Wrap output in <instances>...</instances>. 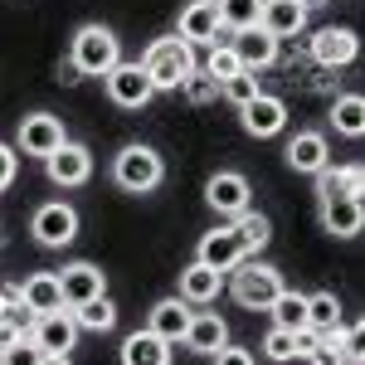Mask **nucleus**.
Wrapping results in <instances>:
<instances>
[{
    "label": "nucleus",
    "instance_id": "27",
    "mask_svg": "<svg viewBox=\"0 0 365 365\" xmlns=\"http://www.w3.org/2000/svg\"><path fill=\"white\" fill-rule=\"evenodd\" d=\"M331 127H336L341 137H361V132H365V103H361V93H341L336 103H331Z\"/></svg>",
    "mask_w": 365,
    "mask_h": 365
},
{
    "label": "nucleus",
    "instance_id": "37",
    "mask_svg": "<svg viewBox=\"0 0 365 365\" xmlns=\"http://www.w3.org/2000/svg\"><path fill=\"white\" fill-rule=\"evenodd\" d=\"M215 365H253V351H239V346H220L215 356H210Z\"/></svg>",
    "mask_w": 365,
    "mask_h": 365
},
{
    "label": "nucleus",
    "instance_id": "20",
    "mask_svg": "<svg viewBox=\"0 0 365 365\" xmlns=\"http://www.w3.org/2000/svg\"><path fill=\"white\" fill-rule=\"evenodd\" d=\"M220 287H225V273L205 268V263L195 258V263L180 273V302H190V307H205V302H215V297H220Z\"/></svg>",
    "mask_w": 365,
    "mask_h": 365
},
{
    "label": "nucleus",
    "instance_id": "30",
    "mask_svg": "<svg viewBox=\"0 0 365 365\" xmlns=\"http://www.w3.org/2000/svg\"><path fill=\"white\" fill-rule=\"evenodd\" d=\"M234 234L244 239V249H263V244L273 239V225H268V215L244 210V215H234Z\"/></svg>",
    "mask_w": 365,
    "mask_h": 365
},
{
    "label": "nucleus",
    "instance_id": "24",
    "mask_svg": "<svg viewBox=\"0 0 365 365\" xmlns=\"http://www.w3.org/2000/svg\"><path fill=\"white\" fill-rule=\"evenodd\" d=\"M20 302H25L34 317H44V312H58L63 307V292H58V278L54 273H34V278L20 287Z\"/></svg>",
    "mask_w": 365,
    "mask_h": 365
},
{
    "label": "nucleus",
    "instance_id": "31",
    "mask_svg": "<svg viewBox=\"0 0 365 365\" xmlns=\"http://www.w3.org/2000/svg\"><path fill=\"white\" fill-rule=\"evenodd\" d=\"M220 25L225 29H253L258 25V0H220Z\"/></svg>",
    "mask_w": 365,
    "mask_h": 365
},
{
    "label": "nucleus",
    "instance_id": "16",
    "mask_svg": "<svg viewBox=\"0 0 365 365\" xmlns=\"http://www.w3.org/2000/svg\"><path fill=\"white\" fill-rule=\"evenodd\" d=\"M356 54H361V39H356V29H346V25H327L312 39V58L322 68H341V63H351Z\"/></svg>",
    "mask_w": 365,
    "mask_h": 365
},
{
    "label": "nucleus",
    "instance_id": "42",
    "mask_svg": "<svg viewBox=\"0 0 365 365\" xmlns=\"http://www.w3.org/2000/svg\"><path fill=\"white\" fill-rule=\"evenodd\" d=\"M351 365H361V361H351Z\"/></svg>",
    "mask_w": 365,
    "mask_h": 365
},
{
    "label": "nucleus",
    "instance_id": "8",
    "mask_svg": "<svg viewBox=\"0 0 365 365\" xmlns=\"http://www.w3.org/2000/svg\"><path fill=\"white\" fill-rule=\"evenodd\" d=\"M205 268H215V273H229L234 263H244L249 258V249H244V239L234 234V225L225 229H210L205 239H200V253H195Z\"/></svg>",
    "mask_w": 365,
    "mask_h": 365
},
{
    "label": "nucleus",
    "instance_id": "10",
    "mask_svg": "<svg viewBox=\"0 0 365 365\" xmlns=\"http://www.w3.org/2000/svg\"><path fill=\"white\" fill-rule=\"evenodd\" d=\"M239 117H244V132L249 137H278L282 127H287V103L273 98V93H258V98H249L239 108Z\"/></svg>",
    "mask_w": 365,
    "mask_h": 365
},
{
    "label": "nucleus",
    "instance_id": "6",
    "mask_svg": "<svg viewBox=\"0 0 365 365\" xmlns=\"http://www.w3.org/2000/svg\"><path fill=\"white\" fill-rule=\"evenodd\" d=\"M103 83H108V98H113L117 108H146L151 93H156L151 78H146V68L141 63H122V58L103 73Z\"/></svg>",
    "mask_w": 365,
    "mask_h": 365
},
{
    "label": "nucleus",
    "instance_id": "1",
    "mask_svg": "<svg viewBox=\"0 0 365 365\" xmlns=\"http://www.w3.org/2000/svg\"><path fill=\"white\" fill-rule=\"evenodd\" d=\"M141 68H146V78L151 88L161 93V88H180V78L195 68V44H185L180 34H170V39H156L146 58H141Z\"/></svg>",
    "mask_w": 365,
    "mask_h": 365
},
{
    "label": "nucleus",
    "instance_id": "13",
    "mask_svg": "<svg viewBox=\"0 0 365 365\" xmlns=\"http://www.w3.org/2000/svg\"><path fill=\"white\" fill-rule=\"evenodd\" d=\"M44 170H49L54 185H83L88 175H93V156H88V146H78V141H63L58 151L44 156Z\"/></svg>",
    "mask_w": 365,
    "mask_h": 365
},
{
    "label": "nucleus",
    "instance_id": "40",
    "mask_svg": "<svg viewBox=\"0 0 365 365\" xmlns=\"http://www.w3.org/2000/svg\"><path fill=\"white\" fill-rule=\"evenodd\" d=\"M39 365H73L68 356H39Z\"/></svg>",
    "mask_w": 365,
    "mask_h": 365
},
{
    "label": "nucleus",
    "instance_id": "36",
    "mask_svg": "<svg viewBox=\"0 0 365 365\" xmlns=\"http://www.w3.org/2000/svg\"><path fill=\"white\" fill-rule=\"evenodd\" d=\"M39 356H44V351H39L29 336H20L15 346H5V351H0V365H39Z\"/></svg>",
    "mask_w": 365,
    "mask_h": 365
},
{
    "label": "nucleus",
    "instance_id": "11",
    "mask_svg": "<svg viewBox=\"0 0 365 365\" xmlns=\"http://www.w3.org/2000/svg\"><path fill=\"white\" fill-rule=\"evenodd\" d=\"M205 200H210V210L215 215H244L249 210V180L239 175V170H215L210 175V185H205Z\"/></svg>",
    "mask_w": 365,
    "mask_h": 365
},
{
    "label": "nucleus",
    "instance_id": "14",
    "mask_svg": "<svg viewBox=\"0 0 365 365\" xmlns=\"http://www.w3.org/2000/svg\"><path fill=\"white\" fill-rule=\"evenodd\" d=\"M220 0H190L180 10V39L185 44H220Z\"/></svg>",
    "mask_w": 365,
    "mask_h": 365
},
{
    "label": "nucleus",
    "instance_id": "15",
    "mask_svg": "<svg viewBox=\"0 0 365 365\" xmlns=\"http://www.w3.org/2000/svg\"><path fill=\"white\" fill-rule=\"evenodd\" d=\"M258 29H268L273 39H292L307 29V5L297 0H258Z\"/></svg>",
    "mask_w": 365,
    "mask_h": 365
},
{
    "label": "nucleus",
    "instance_id": "4",
    "mask_svg": "<svg viewBox=\"0 0 365 365\" xmlns=\"http://www.w3.org/2000/svg\"><path fill=\"white\" fill-rule=\"evenodd\" d=\"M161 175H166L161 156H156L151 146H141V141L122 146V151H117V161H113V180L127 190V195H146V190H156V185H161Z\"/></svg>",
    "mask_w": 365,
    "mask_h": 365
},
{
    "label": "nucleus",
    "instance_id": "17",
    "mask_svg": "<svg viewBox=\"0 0 365 365\" xmlns=\"http://www.w3.org/2000/svg\"><path fill=\"white\" fill-rule=\"evenodd\" d=\"M322 225H327V234H336V239H356L361 225H365L361 195H322Z\"/></svg>",
    "mask_w": 365,
    "mask_h": 365
},
{
    "label": "nucleus",
    "instance_id": "39",
    "mask_svg": "<svg viewBox=\"0 0 365 365\" xmlns=\"http://www.w3.org/2000/svg\"><path fill=\"white\" fill-rule=\"evenodd\" d=\"M10 307H20V287H0V317Z\"/></svg>",
    "mask_w": 365,
    "mask_h": 365
},
{
    "label": "nucleus",
    "instance_id": "3",
    "mask_svg": "<svg viewBox=\"0 0 365 365\" xmlns=\"http://www.w3.org/2000/svg\"><path fill=\"white\" fill-rule=\"evenodd\" d=\"M117 58H122V44H117V34L108 25H83L78 34H73V54H68V63H73L78 73L103 78Z\"/></svg>",
    "mask_w": 365,
    "mask_h": 365
},
{
    "label": "nucleus",
    "instance_id": "23",
    "mask_svg": "<svg viewBox=\"0 0 365 365\" xmlns=\"http://www.w3.org/2000/svg\"><path fill=\"white\" fill-rule=\"evenodd\" d=\"M122 365H170V341L156 331H132L122 341Z\"/></svg>",
    "mask_w": 365,
    "mask_h": 365
},
{
    "label": "nucleus",
    "instance_id": "25",
    "mask_svg": "<svg viewBox=\"0 0 365 365\" xmlns=\"http://www.w3.org/2000/svg\"><path fill=\"white\" fill-rule=\"evenodd\" d=\"M68 312H73L78 331H113L117 327V307H113L108 292L103 297H88V302H78V307H68Z\"/></svg>",
    "mask_w": 365,
    "mask_h": 365
},
{
    "label": "nucleus",
    "instance_id": "2",
    "mask_svg": "<svg viewBox=\"0 0 365 365\" xmlns=\"http://www.w3.org/2000/svg\"><path fill=\"white\" fill-rule=\"evenodd\" d=\"M229 273H234V278H229L234 302L249 307V312H268V307H273V297L282 292V273H278V268H268V263H234Z\"/></svg>",
    "mask_w": 365,
    "mask_h": 365
},
{
    "label": "nucleus",
    "instance_id": "34",
    "mask_svg": "<svg viewBox=\"0 0 365 365\" xmlns=\"http://www.w3.org/2000/svg\"><path fill=\"white\" fill-rule=\"evenodd\" d=\"M180 93H185L190 103H210V98L220 93V83H215V78H210L205 68H190V73L180 78Z\"/></svg>",
    "mask_w": 365,
    "mask_h": 365
},
{
    "label": "nucleus",
    "instance_id": "28",
    "mask_svg": "<svg viewBox=\"0 0 365 365\" xmlns=\"http://www.w3.org/2000/svg\"><path fill=\"white\" fill-rule=\"evenodd\" d=\"M268 312H273V327H282V331L307 327V297H302V292H287V287H282Z\"/></svg>",
    "mask_w": 365,
    "mask_h": 365
},
{
    "label": "nucleus",
    "instance_id": "21",
    "mask_svg": "<svg viewBox=\"0 0 365 365\" xmlns=\"http://www.w3.org/2000/svg\"><path fill=\"white\" fill-rule=\"evenodd\" d=\"M234 54H239V63H244V68H253V73H258V68H268V63L278 58V39H273L268 29H258V25H253V29H239Z\"/></svg>",
    "mask_w": 365,
    "mask_h": 365
},
{
    "label": "nucleus",
    "instance_id": "12",
    "mask_svg": "<svg viewBox=\"0 0 365 365\" xmlns=\"http://www.w3.org/2000/svg\"><path fill=\"white\" fill-rule=\"evenodd\" d=\"M54 278H58V292H63V307H78L88 297H103L108 292V273L93 268V263H68Z\"/></svg>",
    "mask_w": 365,
    "mask_h": 365
},
{
    "label": "nucleus",
    "instance_id": "9",
    "mask_svg": "<svg viewBox=\"0 0 365 365\" xmlns=\"http://www.w3.org/2000/svg\"><path fill=\"white\" fill-rule=\"evenodd\" d=\"M63 122H58L54 113H29L20 117V151L25 156H49V151H58L63 146Z\"/></svg>",
    "mask_w": 365,
    "mask_h": 365
},
{
    "label": "nucleus",
    "instance_id": "5",
    "mask_svg": "<svg viewBox=\"0 0 365 365\" xmlns=\"http://www.w3.org/2000/svg\"><path fill=\"white\" fill-rule=\"evenodd\" d=\"M29 234H34L44 249H63V244H73V239H78V210H73V205H63V200H49V205H39V210H34Z\"/></svg>",
    "mask_w": 365,
    "mask_h": 365
},
{
    "label": "nucleus",
    "instance_id": "29",
    "mask_svg": "<svg viewBox=\"0 0 365 365\" xmlns=\"http://www.w3.org/2000/svg\"><path fill=\"white\" fill-rule=\"evenodd\" d=\"M307 327L322 336V331H336L341 327V302L336 292H312L307 297Z\"/></svg>",
    "mask_w": 365,
    "mask_h": 365
},
{
    "label": "nucleus",
    "instance_id": "35",
    "mask_svg": "<svg viewBox=\"0 0 365 365\" xmlns=\"http://www.w3.org/2000/svg\"><path fill=\"white\" fill-rule=\"evenodd\" d=\"M263 351H268L273 361H292V356H297V331H282V327H273V331L263 336Z\"/></svg>",
    "mask_w": 365,
    "mask_h": 365
},
{
    "label": "nucleus",
    "instance_id": "33",
    "mask_svg": "<svg viewBox=\"0 0 365 365\" xmlns=\"http://www.w3.org/2000/svg\"><path fill=\"white\" fill-rule=\"evenodd\" d=\"M220 93H225L234 108H244L249 98H258V73H253V68H239L234 78H225V83H220Z\"/></svg>",
    "mask_w": 365,
    "mask_h": 365
},
{
    "label": "nucleus",
    "instance_id": "26",
    "mask_svg": "<svg viewBox=\"0 0 365 365\" xmlns=\"http://www.w3.org/2000/svg\"><path fill=\"white\" fill-rule=\"evenodd\" d=\"M365 190V170L361 166H322L317 170V195H361Z\"/></svg>",
    "mask_w": 365,
    "mask_h": 365
},
{
    "label": "nucleus",
    "instance_id": "32",
    "mask_svg": "<svg viewBox=\"0 0 365 365\" xmlns=\"http://www.w3.org/2000/svg\"><path fill=\"white\" fill-rule=\"evenodd\" d=\"M244 63H239V54H234V44H210V63H205V73L215 78V83H225V78H234Z\"/></svg>",
    "mask_w": 365,
    "mask_h": 365
},
{
    "label": "nucleus",
    "instance_id": "22",
    "mask_svg": "<svg viewBox=\"0 0 365 365\" xmlns=\"http://www.w3.org/2000/svg\"><path fill=\"white\" fill-rule=\"evenodd\" d=\"M327 137L322 132H297V137L287 141V166L292 170H302V175H317V170L327 166Z\"/></svg>",
    "mask_w": 365,
    "mask_h": 365
},
{
    "label": "nucleus",
    "instance_id": "41",
    "mask_svg": "<svg viewBox=\"0 0 365 365\" xmlns=\"http://www.w3.org/2000/svg\"><path fill=\"white\" fill-rule=\"evenodd\" d=\"M297 5H307V10H317V5H327V0H297Z\"/></svg>",
    "mask_w": 365,
    "mask_h": 365
},
{
    "label": "nucleus",
    "instance_id": "7",
    "mask_svg": "<svg viewBox=\"0 0 365 365\" xmlns=\"http://www.w3.org/2000/svg\"><path fill=\"white\" fill-rule=\"evenodd\" d=\"M29 341L44 351V356H68L73 351V341H78V322H73V312H44V317H34V327H29Z\"/></svg>",
    "mask_w": 365,
    "mask_h": 365
},
{
    "label": "nucleus",
    "instance_id": "18",
    "mask_svg": "<svg viewBox=\"0 0 365 365\" xmlns=\"http://www.w3.org/2000/svg\"><path fill=\"white\" fill-rule=\"evenodd\" d=\"M190 317H195V312H190V302H180V297H161V302L151 307V317H146V331H156L161 341H170V346H175V341L185 336Z\"/></svg>",
    "mask_w": 365,
    "mask_h": 365
},
{
    "label": "nucleus",
    "instance_id": "38",
    "mask_svg": "<svg viewBox=\"0 0 365 365\" xmlns=\"http://www.w3.org/2000/svg\"><path fill=\"white\" fill-rule=\"evenodd\" d=\"M15 166H20V156H15V151H10V146L0 141V190H5V185L15 180Z\"/></svg>",
    "mask_w": 365,
    "mask_h": 365
},
{
    "label": "nucleus",
    "instance_id": "19",
    "mask_svg": "<svg viewBox=\"0 0 365 365\" xmlns=\"http://www.w3.org/2000/svg\"><path fill=\"white\" fill-rule=\"evenodd\" d=\"M180 341H185L190 351H200V356H215L220 346H229V327H225V317H220V312H195Z\"/></svg>",
    "mask_w": 365,
    "mask_h": 365
}]
</instances>
